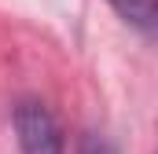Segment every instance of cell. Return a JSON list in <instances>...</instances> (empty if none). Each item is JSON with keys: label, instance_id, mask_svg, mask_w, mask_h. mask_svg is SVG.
I'll list each match as a JSON object with an SVG mask.
<instances>
[{"label": "cell", "instance_id": "obj_1", "mask_svg": "<svg viewBox=\"0 0 158 154\" xmlns=\"http://www.w3.org/2000/svg\"><path fill=\"white\" fill-rule=\"evenodd\" d=\"M15 140L22 154H63V125L40 99H19L15 103Z\"/></svg>", "mask_w": 158, "mask_h": 154}, {"label": "cell", "instance_id": "obj_3", "mask_svg": "<svg viewBox=\"0 0 158 154\" xmlns=\"http://www.w3.org/2000/svg\"><path fill=\"white\" fill-rule=\"evenodd\" d=\"M81 154H118V147H114L107 136H99V132H88V136L81 140Z\"/></svg>", "mask_w": 158, "mask_h": 154}, {"label": "cell", "instance_id": "obj_2", "mask_svg": "<svg viewBox=\"0 0 158 154\" xmlns=\"http://www.w3.org/2000/svg\"><path fill=\"white\" fill-rule=\"evenodd\" d=\"M114 11H118L121 18L132 26V30H140L143 37H155V0H107Z\"/></svg>", "mask_w": 158, "mask_h": 154}]
</instances>
